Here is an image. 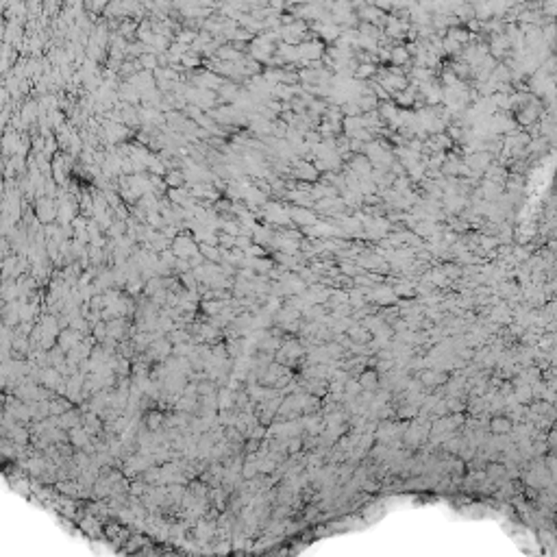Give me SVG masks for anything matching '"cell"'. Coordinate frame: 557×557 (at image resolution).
I'll return each instance as SVG.
<instances>
[{
  "mask_svg": "<svg viewBox=\"0 0 557 557\" xmlns=\"http://www.w3.org/2000/svg\"><path fill=\"white\" fill-rule=\"evenodd\" d=\"M459 48H462V44L455 42L453 37H446V39H444V53H457Z\"/></svg>",
  "mask_w": 557,
  "mask_h": 557,
  "instance_id": "19",
  "label": "cell"
},
{
  "mask_svg": "<svg viewBox=\"0 0 557 557\" xmlns=\"http://www.w3.org/2000/svg\"><path fill=\"white\" fill-rule=\"evenodd\" d=\"M164 181L170 190H179V187H183V183H185V174L181 168H176V170L172 168V170H168V174L164 176Z\"/></svg>",
  "mask_w": 557,
  "mask_h": 557,
  "instance_id": "9",
  "label": "cell"
},
{
  "mask_svg": "<svg viewBox=\"0 0 557 557\" xmlns=\"http://www.w3.org/2000/svg\"><path fill=\"white\" fill-rule=\"evenodd\" d=\"M396 100L401 107H407V105H416V94H414V87H407L405 92L396 94Z\"/></svg>",
  "mask_w": 557,
  "mask_h": 557,
  "instance_id": "12",
  "label": "cell"
},
{
  "mask_svg": "<svg viewBox=\"0 0 557 557\" xmlns=\"http://www.w3.org/2000/svg\"><path fill=\"white\" fill-rule=\"evenodd\" d=\"M294 176H296V179H303V181H316L318 170H316V166H313V164H307V161H296Z\"/></svg>",
  "mask_w": 557,
  "mask_h": 557,
  "instance_id": "7",
  "label": "cell"
},
{
  "mask_svg": "<svg viewBox=\"0 0 557 557\" xmlns=\"http://www.w3.org/2000/svg\"><path fill=\"white\" fill-rule=\"evenodd\" d=\"M290 211V218L296 220L298 226H313L316 224V214H311L309 209H303V207H287Z\"/></svg>",
  "mask_w": 557,
  "mask_h": 557,
  "instance_id": "6",
  "label": "cell"
},
{
  "mask_svg": "<svg viewBox=\"0 0 557 557\" xmlns=\"http://www.w3.org/2000/svg\"><path fill=\"white\" fill-rule=\"evenodd\" d=\"M35 218L42 222L44 226L48 224H55L57 222V216H59V205L55 198H48V196H42V198L35 200Z\"/></svg>",
  "mask_w": 557,
  "mask_h": 557,
  "instance_id": "3",
  "label": "cell"
},
{
  "mask_svg": "<svg viewBox=\"0 0 557 557\" xmlns=\"http://www.w3.org/2000/svg\"><path fill=\"white\" fill-rule=\"evenodd\" d=\"M146 424H148V429H157L161 424V414H148Z\"/></svg>",
  "mask_w": 557,
  "mask_h": 557,
  "instance_id": "20",
  "label": "cell"
},
{
  "mask_svg": "<svg viewBox=\"0 0 557 557\" xmlns=\"http://www.w3.org/2000/svg\"><path fill=\"white\" fill-rule=\"evenodd\" d=\"M198 65H200V59H198V55H196V53H192V50H190V53L185 55L183 59H181V68H183V70H190V68H198Z\"/></svg>",
  "mask_w": 557,
  "mask_h": 557,
  "instance_id": "14",
  "label": "cell"
},
{
  "mask_svg": "<svg viewBox=\"0 0 557 557\" xmlns=\"http://www.w3.org/2000/svg\"><path fill=\"white\" fill-rule=\"evenodd\" d=\"M200 255L205 257L207 263H222V248L220 246H209V244H198Z\"/></svg>",
  "mask_w": 557,
  "mask_h": 557,
  "instance_id": "8",
  "label": "cell"
},
{
  "mask_svg": "<svg viewBox=\"0 0 557 557\" xmlns=\"http://www.w3.org/2000/svg\"><path fill=\"white\" fill-rule=\"evenodd\" d=\"M435 229L433 224H427V222H422V224H416V233H420V235H431Z\"/></svg>",
  "mask_w": 557,
  "mask_h": 557,
  "instance_id": "21",
  "label": "cell"
},
{
  "mask_svg": "<svg viewBox=\"0 0 557 557\" xmlns=\"http://www.w3.org/2000/svg\"><path fill=\"white\" fill-rule=\"evenodd\" d=\"M374 70H377V68H374L372 63H359L357 70H355V74L359 79H363V77L368 79V77H372V74H374Z\"/></svg>",
  "mask_w": 557,
  "mask_h": 557,
  "instance_id": "15",
  "label": "cell"
},
{
  "mask_svg": "<svg viewBox=\"0 0 557 557\" xmlns=\"http://www.w3.org/2000/svg\"><path fill=\"white\" fill-rule=\"evenodd\" d=\"M298 53H301V61L311 65L313 59H320L325 55V46H322L318 39H305V42L298 44Z\"/></svg>",
  "mask_w": 557,
  "mask_h": 557,
  "instance_id": "5",
  "label": "cell"
},
{
  "mask_svg": "<svg viewBox=\"0 0 557 557\" xmlns=\"http://www.w3.org/2000/svg\"><path fill=\"white\" fill-rule=\"evenodd\" d=\"M390 61H392L394 65H403L409 61V53L405 46H394L392 50H390Z\"/></svg>",
  "mask_w": 557,
  "mask_h": 557,
  "instance_id": "10",
  "label": "cell"
},
{
  "mask_svg": "<svg viewBox=\"0 0 557 557\" xmlns=\"http://www.w3.org/2000/svg\"><path fill=\"white\" fill-rule=\"evenodd\" d=\"M362 386L368 388V390H372L374 386H377V372H372V370L363 372L362 374Z\"/></svg>",
  "mask_w": 557,
  "mask_h": 557,
  "instance_id": "16",
  "label": "cell"
},
{
  "mask_svg": "<svg viewBox=\"0 0 557 557\" xmlns=\"http://www.w3.org/2000/svg\"><path fill=\"white\" fill-rule=\"evenodd\" d=\"M488 164H490V159H488V155H485V153L470 155V157H468V166H470V168H477V170L485 168V170H488Z\"/></svg>",
  "mask_w": 557,
  "mask_h": 557,
  "instance_id": "11",
  "label": "cell"
},
{
  "mask_svg": "<svg viewBox=\"0 0 557 557\" xmlns=\"http://www.w3.org/2000/svg\"><path fill=\"white\" fill-rule=\"evenodd\" d=\"M490 429H492V433H505L511 429V422L507 418H494L492 424H490Z\"/></svg>",
  "mask_w": 557,
  "mask_h": 557,
  "instance_id": "13",
  "label": "cell"
},
{
  "mask_svg": "<svg viewBox=\"0 0 557 557\" xmlns=\"http://www.w3.org/2000/svg\"><path fill=\"white\" fill-rule=\"evenodd\" d=\"M179 278H181V283H183V285L187 287V290H194V287H196V283H198V278L194 277V272H187V275H181Z\"/></svg>",
  "mask_w": 557,
  "mask_h": 557,
  "instance_id": "18",
  "label": "cell"
},
{
  "mask_svg": "<svg viewBox=\"0 0 557 557\" xmlns=\"http://www.w3.org/2000/svg\"><path fill=\"white\" fill-rule=\"evenodd\" d=\"M222 307H224L222 301H205L202 303V309L207 313H218V311H222Z\"/></svg>",
  "mask_w": 557,
  "mask_h": 557,
  "instance_id": "17",
  "label": "cell"
},
{
  "mask_svg": "<svg viewBox=\"0 0 557 557\" xmlns=\"http://www.w3.org/2000/svg\"><path fill=\"white\" fill-rule=\"evenodd\" d=\"M172 251H174V255L179 257V259H187L190 261L194 255H198V242L194 240V235L187 231H181L179 235L174 237V242H172Z\"/></svg>",
  "mask_w": 557,
  "mask_h": 557,
  "instance_id": "2",
  "label": "cell"
},
{
  "mask_svg": "<svg viewBox=\"0 0 557 557\" xmlns=\"http://www.w3.org/2000/svg\"><path fill=\"white\" fill-rule=\"evenodd\" d=\"M61 342L65 344V346H68V344L72 346V344L77 342V335H74L72 331H63V333H61Z\"/></svg>",
  "mask_w": 557,
  "mask_h": 557,
  "instance_id": "22",
  "label": "cell"
},
{
  "mask_svg": "<svg viewBox=\"0 0 557 557\" xmlns=\"http://www.w3.org/2000/svg\"><path fill=\"white\" fill-rule=\"evenodd\" d=\"M70 170H72V157L70 155H55L53 157V179L57 185H70Z\"/></svg>",
  "mask_w": 557,
  "mask_h": 557,
  "instance_id": "4",
  "label": "cell"
},
{
  "mask_svg": "<svg viewBox=\"0 0 557 557\" xmlns=\"http://www.w3.org/2000/svg\"><path fill=\"white\" fill-rule=\"evenodd\" d=\"M257 216L263 218V220H266L268 224H272V226H275V224L285 226V224H290V222H292L290 211L283 209V205H278V202H272V200H268L266 205H263L261 209L257 211Z\"/></svg>",
  "mask_w": 557,
  "mask_h": 557,
  "instance_id": "1",
  "label": "cell"
}]
</instances>
